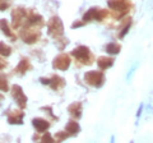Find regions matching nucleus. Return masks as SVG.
Listing matches in <instances>:
<instances>
[{
	"label": "nucleus",
	"mask_w": 153,
	"mask_h": 143,
	"mask_svg": "<svg viewBox=\"0 0 153 143\" xmlns=\"http://www.w3.org/2000/svg\"><path fill=\"white\" fill-rule=\"evenodd\" d=\"M23 119H25V111L22 109H17V110L9 109L7 111V120L10 125H22Z\"/></svg>",
	"instance_id": "obj_11"
},
{
	"label": "nucleus",
	"mask_w": 153,
	"mask_h": 143,
	"mask_svg": "<svg viewBox=\"0 0 153 143\" xmlns=\"http://www.w3.org/2000/svg\"><path fill=\"white\" fill-rule=\"evenodd\" d=\"M68 112L73 119L79 120V119L82 118V114H83V105H82V102L76 101V102L70 104L68 106Z\"/></svg>",
	"instance_id": "obj_15"
},
{
	"label": "nucleus",
	"mask_w": 153,
	"mask_h": 143,
	"mask_svg": "<svg viewBox=\"0 0 153 143\" xmlns=\"http://www.w3.org/2000/svg\"><path fill=\"white\" fill-rule=\"evenodd\" d=\"M130 26H131V19H130V18H126V21L124 22V25L120 28L121 31L119 32V37H120V39H123V37L129 32V28H130Z\"/></svg>",
	"instance_id": "obj_22"
},
{
	"label": "nucleus",
	"mask_w": 153,
	"mask_h": 143,
	"mask_svg": "<svg viewBox=\"0 0 153 143\" xmlns=\"http://www.w3.org/2000/svg\"><path fill=\"white\" fill-rule=\"evenodd\" d=\"M84 82L85 84L91 86L93 88H101L105 84V80H106V77H105L102 70H89L85 72L84 75Z\"/></svg>",
	"instance_id": "obj_4"
},
{
	"label": "nucleus",
	"mask_w": 153,
	"mask_h": 143,
	"mask_svg": "<svg viewBox=\"0 0 153 143\" xmlns=\"http://www.w3.org/2000/svg\"><path fill=\"white\" fill-rule=\"evenodd\" d=\"M41 142H49V143H54L56 142L55 138H52V136L50 134L49 132H45V133H42V137L40 138Z\"/></svg>",
	"instance_id": "obj_24"
},
{
	"label": "nucleus",
	"mask_w": 153,
	"mask_h": 143,
	"mask_svg": "<svg viewBox=\"0 0 153 143\" xmlns=\"http://www.w3.org/2000/svg\"><path fill=\"white\" fill-rule=\"evenodd\" d=\"M107 5L112 10L115 18H120V17H124L129 12L130 3L128 0H108Z\"/></svg>",
	"instance_id": "obj_6"
},
{
	"label": "nucleus",
	"mask_w": 153,
	"mask_h": 143,
	"mask_svg": "<svg viewBox=\"0 0 153 143\" xmlns=\"http://www.w3.org/2000/svg\"><path fill=\"white\" fill-rule=\"evenodd\" d=\"M69 137L70 136L68 134L66 130H59V132H56V134H55V139H56V142H63Z\"/></svg>",
	"instance_id": "obj_23"
},
{
	"label": "nucleus",
	"mask_w": 153,
	"mask_h": 143,
	"mask_svg": "<svg viewBox=\"0 0 153 143\" xmlns=\"http://www.w3.org/2000/svg\"><path fill=\"white\" fill-rule=\"evenodd\" d=\"M65 130L68 132V134H69L70 137H76V136L79 134V132H80V125H79V123L76 121V119H71V120H69L68 123H66Z\"/></svg>",
	"instance_id": "obj_16"
},
{
	"label": "nucleus",
	"mask_w": 153,
	"mask_h": 143,
	"mask_svg": "<svg viewBox=\"0 0 153 143\" xmlns=\"http://www.w3.org/2000/svg\"><path fill=\"white\" fill-rule=\"evenodd\" d=\"M42 28L36 27V26H31V25H23L19 28V37L21 40L27 45H33L38 42V40L41 39L42 35Z\"/></svg>",
	"instance_id": "obj_1"
},
{
	"label": "nucleus",
	"mask_w": 153,
	"mask_h": 143,
	"mask_svg": "<svg viewBox=\"0 0 153 143\" xmlns=\"http://www.w3.org/2000/svg\"><path fill=\"white\" fill-rule=\"evenodd\" d=\"M51 124L49 123L47 119H44V118H33L32 119V127L36 129L37 133H45L49 130Z\"/></svg>",
	"instance_id": "obj_14"
},
{
	"label": "nucleus",
	"mask_w": 153,
	"mask_h": 143,
	"mask_svg": "<svg viewBox=\"0 0 153 143\" xmlns=\"http://www.w3.org/2000/svg\"><path fill=\"white\" fill-rule=\"evenodd\" d=\"M28 9L23 7H16L12 10V27L13 30H19L27 19Z\"/></svg>",
	"instance_id": "obj_7"
},
{
	"label": "nucleus",
	"mask_w": 153,
	"mask_h": 143,
	"mask_svg": "<svg viewBox=\"0 0 153 143\" xmlns=\"http://www.w3.org/2000/svg\"><path fill=\"white\" fill-rule=\"evenodd\" d=\"M10 93H12L13 100H14V101H16V104L18 105V107L22 109V110H25V109L27 107L28 97L26 96L25 91H23V88H22L19 84H13L12 88H10Z\"/></svg>",
	"instance_id": "obj_9"
},
{
	"label": "nucleus",
	"mask_w": 153,
	"mask_h": 143,
	"mask_svg": "<svg viewBox=\"0 0 153 143\" xmlns=\"http://www.w3.org/2000/svg\"><path fill=\"white\" fill-rule=\"evenodd\" d=\"M115 63L114 58H110V56H100L97 59V65L101 70H106L108 68H111Z\"/></svg>",
	"instance_id": "obj_17"
},
{
	"label": "nucleus",
	"mask_w": 153,
	"mask_h": 143,
	"mask_svg": "<svg viewBox=\"0 0 153 143\" xmlns=\"http://www.w3.org/2000/svg\"><path fill=\"white\" fill-rule=\"evenodd\" d=\"M70 55L80 65H92L94 63V55L92 54V51L89 50L88 46H84V45L76 46L74 50H71Z\"/></svg>",
	"instance_id": "obj_2"
},
{
	"label": "nucleus",
	"mask_w": 153,
	"mask_h": 143,
	"mask_svg": "<svg viewBox=\"0 0 153 143\" xmlns=\"http://www.w3.org/2000/svg\"><path fill=\"white\" fill-rule=\"evenodd\" d=\"M12 5V0H0V12H5Z\"/></svg>",
	"instance_id": "obj_25"
},
{
	"label": "nucleus",
	"mask_w": 153,
	"mask_h": 143,
	"mask_svg": "<svg viewBox=\"0 0 153 143\" xmlns=\"http://www.w3.org/2000/svg\"><path fill=\"white\" fill-rule=\"evenodd\" d=\"M71 64V59L69 54L61 52V54L56 55L54 60H52V68L56 70H61V72H66L69 69V66Z\"/></svg>",
	"instance_id": "obj_10"
},
{
	"label": "nucleus",
	"mask_w": 153,
	"mask_h": 143,
	"mask_svg": "<svg viewBox=\"0 0 153 143\" xmlns=\"http://www.w3.org/2000/svg\"><path fill=\"white\" fill-rule=\"evenodd\" d=\"M107 17H108V12L106 9H102L100 7H92L83 14L82 19L85 23H89V22H93V21L102 22L103 19H106Z\"/></svg>",
	"instance_id": "obj_5"
},
{
	"label": "nucleus",
	"mask_w": 153,
	"mask_h": 143,
	"mask_svg": "<svg viewBox=\"0 0 153 143\" xmlns=\"http://www.w3.org/2000/svg\"><path fill=\"white\" fill-rule=\"evenodd\" d=\"M84 25H85V22H84L83 19H80V21H75V22L71 23V28H73V30H75V28H80V27H83Z\"/></svg>",
	"instance_id": "obj_27"
},
{
	"label": "nucleus",
	"mask_w": 153,
	"mask_h": 143,
	"mask_svg": "<svg viewBox=\"0 0 153 143\" xmlns=\"http://www.w3.org/2000/svg\"><path fill=\"white\" fill-rule=\"evenodd\" d=\"M8 66V61L4 59V56H0V70H4Z\"/></svg>",
	"instance_id": "obj_28"
},
{
	"label": "nucleus",
	"mask_w": 153,
	"mask_h": 143,
	"mask_svg": "<svg viewBox=\"0 0 153 143\" xmlns=\"http://www.w3.org/2000/svg\"><path fill=\"white\" fill-rule=\"evenodd\" d=\"M12 47L7 45L5 42H0V56H4V58H8V56L12 55Z\"/></svg>",
	"instance_id": "obj_21"
},
{
	"label": "nucleus",
	"mask_w": 153,
	"mask_h": 143,
	"mask_svg": "<svg viewBox=\"0 0 153 143\" xmlns=\"http://www.w3.org/2000/svg\"><path fill=\"white\" fill-rule=\"evenodd\" d=\"M40 82L42 84L49 86L52 91H60V89H63L65 86H66L65 79L63 77H60V75H57V74H52L51 77H49V78L41 77L40 78Z\"/></svg>",
	"instance_id": "obj_8"
},
{
	"label": "nucleus",
	"mask_w": 153,
	"mask_h": 143,
	"mask_svg": "<svg viewBox=\"0 0 153 143\" xmlns=\"http://www.w3.org/2000/svg\"><path fill=\"white\" fill-rule=\"evenodd\" d=\"M0 32L5 37L10 39V41H17V35L14 33L13 27H10L8 21L4 19V18H0Z\"/></svg>",
	"instance_id": "obj_13"
},
{
	"label": "nucleus",
	"mask_w": 153,
	"mask_h": 143,
	"mask_svg": "<svg viewBox=\"0 0 153 143\" xmlns=\"http://www.w3.org/2000/svg\"><path fill=\"white\" fill-rule=\"evenodd\" d=\"M4 100H5V97H4V95H3V93H0V106L3 105V101H4Z\"/></svg>",
	"instance_id": "obj_29"
},
{
	"label": "nucleus",
	"mask_w": 153,
	"mask_h": 143,
	"mask_svg": "<svg viewBox=\"0 0 153 143\" xmlns=\"http://www.w3.org/2000/svg\"><path fill=\"white\" fill-rule=\"evenodd\" d=\"M121 50V45L117 44V42H110L105 46V51L107 52V54H111V55H116L119 54Z\"/></svg>",
	"instance_id": "obj_18"
},
{
	"label": "nucleus",
	"mask_w": 153,
	"mask_h": 143,
	"mask_svg": "<svg viewBox=\"0 0 153 143\" xmlns=\"http://www.w3.org/2000/svg\"><path fill=\"white\" fill-rule=\"evenodd\" d=\"M9 91V78L5 73H0V92Z\"/></svg>",
	"instance_id": "obj_19"
},
{
	"label": "nucleus",
	"mask_w": 153,
	"mask_h": 143,
	"mask_svg": "<svg viewBox=\"0 0 153 143\" xmlns=\"http://www.w3.org/2000/svg\"><path fill=\"white\" fill-rule=\"evenodd\" d=\"M69 42H70V41H69L68 37L61 36V37H59V39L55 40V45H56V47H57V49H59L60 51H63L65 47L69 45Z\"/></svg>",
	"instance_id": "obj_20"
},
{
	"label": "nucleus",
	"mask_w": 153,
	"mask_h": 143,
	"mask_svg": "<svg viewBox=\"0 0 153 143\" xmlns=\"http://www.w3.org/2000/svg\"><path fill=\"white\" fill-rule=\"evenodd\" d=\"M46 27H47V35L52 37L54 40L64 36V25H63V21L60 19V17L52 16L47 21Z\"/></svg>",
	"instance_id": "obj_3"
},
{
	"label": "nucleus",
	"mask_w": 153,
	"mask_h": 143,
	"mask_svg": "<svg viewBox=\"0 0 153 143\" xmlns=\"http://www.w3.org/2000/svg\"><path fill=\"white\" fill-rule=\"evenodd\" d=\"M32 69V65H31V60L26 58V56H22L21 60H19L18 65L14 68L13 73L18 75V77H23V75H26L27 72H30Z\"/></svg>",
	"instance_id": "obj_12"
},
{
	"label": "nucleus",
	"mask_w": 153,
	"mask_h": 143,
	"mask_svg": "<svg viewBox=\"0 0 153 143\" xmlns=\"http://www.w3.org/2000/svg\"><path fill=\"white\" fill-rule=\"evenodd\" d=\"M40 110L44 111V112H47L52 119H54V120H57V116H55L54 114H52V107L51 106H42V107H40Z\"/></svg>",
	"instance_id": "obj_26"
}]
</instances>
